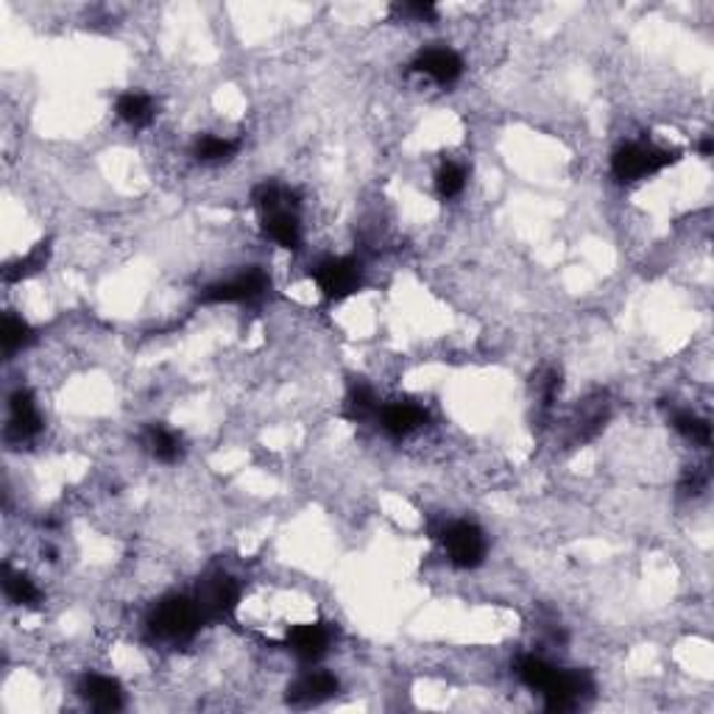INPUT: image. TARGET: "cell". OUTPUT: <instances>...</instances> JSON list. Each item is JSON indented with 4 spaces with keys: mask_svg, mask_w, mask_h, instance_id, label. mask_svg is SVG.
<instances>
[{
    "mask_svg": "<svg viewBox=\"0 0 714 714\" xmlns=\"http://www.w3.org/2000/svg\"><path fill=\"white\" fill-rule=\"evenodd\" d=\"M205 625V617L198 612L193 594H168L148 614V633L160 642H190Z\"/></svg>",
    "mask_w": 714,
    "mask_h": 714,
    "instance_id": "cell-1",
    "label": "cell"
},
{
    "mask_svg": "<svg viewBox=\"0 0 714 714\" xmlns=\"http://www.w3.org/2000/svg\"><path fill=\"white\" fill-rule=\"evenodd\" d=\"M681 160V151L676 148H662L653 143H623L612 153V173L619 185H633L648 176H656L664 168L676 165Z\"/></svg>",
    "mask_w": 714,
    "mask_h": 714,
    "instance_id": "cell-2",
    "label": "cell"
},
{
    "mask_svg": "<svg viewBox=\"0 0 714 714\" xmlns=\"http://www.w3.org/2000/svg\"><path fill=\"white\" fill-rule=\"evenodd\" d=\"M441 544H444L446 562L455 569H478L489 555V539H485L483 528L469 519H455L439 533Z\"/></svg>",
    "mask_w": 714,
    "mask_h": 714,
    "instance_id": "cell-3",
    "label": "cell"
},
{
    "mask_svg": "<svg viewBox=\"0 0 714 714\" xmlns=\"http://www.w3.org/2000/svg\"><path fill=\"white\" fill-rule=\"evenodd\" d=\"M271 291V276L262 268H243L237 274L218 280L201 291L205 305H251Z\"/></svg>",
    "mask_w": 714,
    "mask_h": 714,
    "instance_id": "cell-4",
    "label": "cell"
},
{
    "mask_svg": "<svg viewBox=\"0 0 714 714\" xmlns=\"http://www.w3.org/2000/svg\"><path fill=\"white\" fill-rule=\"evenodd\" d=\"M310 274L327 301H344L346 296L357 294V287L364 282V262L352 255L324 257L316 262Z\"/></svg>",
    "mask_w": 714,
    "mask_h": 714,
    "instance_id": "cell-5",
    "label": "cell"
},
{
    "mask_svg": "<svg viewBox=\"0 0 714 714\" xmlns=\"http://www.w3.org/2000/svg\"><path fill=\"white\" fill-rule=\"evenodd\" d=\"M198 612L205 617V623H216V619L230 617L237 608V600H241V587L237 580L226 573H212L210 578H205L198 583L196 594Z\"/></svg>",
    "mask_w": 714,
    "mask_h": 714,
    "instance_id": "cell-6",
    "label": "cell"
},
{
    "mask_svg": "<svg viewBox=\"0 0 714 714\" xmlns=\"http://www.w3.org/2000/svg\"><path fill=\"white\" fill-rule=\"evenodd\" d=\"M410 73L428 78V82L439 84V87H446V84H455L464 76V59L453 48L433 45V48H424V51L416 53V59L410 62Z\"/></svg>",
    "mask_w": 714,
    "mask_h": 714,
    "instance_id": "cell-7",
    "label": "cell"
},
{
    "mask_svg": "<svg viewBox=\"0 0 714 714\" xmlns=\"http://www.w3.org/2000/svg\"><path fill=\"white\" fill-rule=\"evenodd\" d=\"M287 651L294 653L301 664H319L330 653L332 631L324 623H301L294 625L285 637Z\"/></svg>",
    "mask_w": 714,
    "mask_h": 714,
    "instance_id": "cell-8",
    "label": "cell"
},
{
    "mask_svg": "<svg viewBox=\"0 0 714 714\" xmlns=\"http://www.w3.org/2000/svg\"><path fill=\"white\" fill-rule=\"evenodd\" d=\"M377 424H380V430H383L385 435H391V439H408V435H414L416 430L424 428V421H428V414H424V408L421 405H416V402H383L380 405V410H377Z\"/></svg>",
    "mask_w": 714,
    "mask_h": 714,
    "instance_id": "cell-9",
    "label": "cell"
},
{
    "mask_svg": "<svg viewBox=\"0 0 714 714\" xmlns=\"http://www.w3.org/2000/svg\"><path fill=\"white\" fill-rule=\"evenodd\" d=\"M42 430V414L37 408V399L28 389H17L9 396V441H32Z\"/></svg>",
    "mask_w": 714,
    "mask_h": 714,
    "instance_id": "cell-10",
    "label": "cell"
},
{
    "mask_svg": "<svg viewBox=\"0 0 714 714\" xmlns=\"http://www.w3.org/2000/svg\"><path fill=\"white\" fill-rule=\"evenodd\" d=\"M338 692V678L332 676L330 669L312 667L305 669L291 687H287V701L294 706H319V703L330 701Z\"/></svg>",
    "mask_w": 714,
    "mask_h": 714,
    "instance_id": "cell-11",
    "label": "cell"
},
{
    "mask_svg": "<svg viewBox=\"0 0 714 714\" xmlns=\"http://www.w3.org/2000/svg\"><path fill=\"white\" fill-rule=\"evenodd\" d=\"M78 695L96 712H118V709H123L121 681L112 676H103V673H87L82 684H78Z\"/></svg>",
    "mask_w": 714,
    "mask_h": 714,
    "instance_id": "cell-12",
    "label": "cell"
},
{
    "mask_svg": "<svg viewBox=\"0 0 714 714\" xmlns=\"http://www.w3.org/2000/svg\"><path fill=\"white\" fill-rule=\"evenodd\" d=\"M115 115L121 118L126 126L146 128L151 126L153 118H157V103H153V98L148 96V93H143V89H126V93L118 96Z\"/></svg>",
    "mask_w": 714,
    "mask_h": 714,
    "instance_id": "cell-13",
    "label": "cell"
},
{
    "mask_svg": "<svg viewBox=\"0 0 714 714\" xmlns=\"http://www.w3.org/2000/svg\"><path fill=\"white\" fill-rule=\"evenodd\" d=\"M237 151H241V140L223 137V134H201V137L193 143V157H196L201 165H223V162H230L232 157H237Z\"/></svg>",
    "mask_w": 714,
    "mask_h": 714,
    "instance_id": "cell-14",
    "label": "cell"
},
{
    "mask_svg": "<svg viewBox=\"0 0 714 714\" xmlns=\"http://www.w3.org/2000/svg\"><path fill=\"white\" fill-rule=\"evenodd\" d=\"M3 592H7L9 603L20 608H34L39 606V600H42V592H39L37 583H34L23 569H14L9 567V564L3 567Z\"/></svg>",
    "mask_w": 714,
    "mask_h": 714,
    "instance_id": "cell-15",
    "label": "cell"
},
{
    "mask_svg": "<svg viewBox=\"0 0 714 714\" xmlns=\"http://www.w3.org/2000/svg\"><path fill=\"white\" fill-rule=\"evenodd\" d=\"M146 446L148 453L153 455V460H160V464H178L182 455H185L182 439L171 428H165V424H151L146 430Z\"/></svg>",
    "mask_w": 714,
    "mask_h": 714,
    "instance_id": "cell-16",
    "label": "cell"
},
{
    "mask_svg": "<svg viewBox=\"0 0 714 714\" xmlns=\"http://www.w3.org/2000/svg\"><path fill=\"white\" fill-rule=\"evenodd\" d=\"M380 396H377V391L371 389V385L366 383H355L349 389V394H346V402H344V414L346 419L352 421H371L377 419V410H380Z\"/></svg>",
    "mask_w": 714,
    "mask_h": 714,
    "instance_id": "cell-17",
    "label": "cell"
},
{
    "mask_svg": "<svg viewBox=\"0 0 714 714\" xmlns=\"http://www.w3.org/2000/svg\"><path fill=\"white\" fill-rule=\"evenodd\" d=\"M0 341H3V352L7 357H14L17 352L28 349L34 344V330L28 327L26 319H20L14 312L3 316V332H0Z\"/></svg>",
    "mask_w": 714,
    "mask_h": 714,
    "instance_id": "cell-18",
    "label": "cell"
},
{
    "mask_svg": "<svg viewBox=\"0 0 714 714\" xmlns=\"http://www.w3.org/2000/svg\"><path fill=\"white\" fill-rule=\"evenodd\" d=\"M669 421H673V430H676L678 435H684L687 441H692V444H712V424H709V419H703V416L692 414V410H676Z\"/></svg>",
    "mask_w": 714,
    "mask_h": 714,
    "instance_id": "cell-19",
    "label": "cell"
},
{
    "mask_svg": "<svg viewBox=\"0 0 714 714\" xmlns=\"http://www.w3.org/2000/svg\"><path fill=\"white\" fill-rule=\"evenodd\" d=\"M466 178H469V173H466V168L460 165V162H444V165L435 171V193H439L441 201H453V198L464 196L466 190Z\"/></svg>",
    "mask_w": 714,
    "mask_h": 714,
    "instance_id": "cell-20",
    "label": "cell"
}]
</instances>
